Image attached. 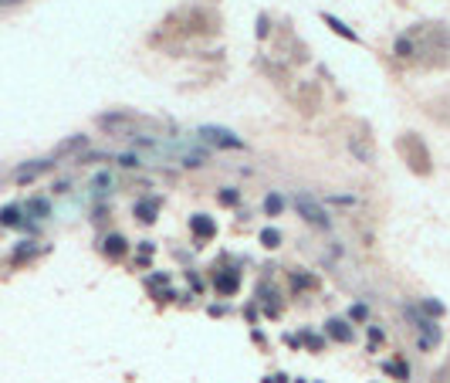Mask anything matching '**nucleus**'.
I'll use <instances>...</instances> for the list:
<instances>
[{
  "mask_svg": "<svg viewBox=\"0 0 450 383\" xmlns=\"http://www.w3.org/2000/svg\"><path fill=\"white\" fill-rule=\"evenodd\" d=\"M437 343H440V326L430 322V319H423V322H420V346H423V349H433Z\"/></svg>",
  "mask_w": 450,
  "mask_h": 383,
  "instance_id": "4",
  "label": "nucleus"
},
{
  "mask_svg": "<svg viewBox=\"0 0 450 383\" xmlns=\"http://www.w3.org/2000/svg\"><path fill=\"white\" fill-rule=\"evenodd\" d=\"M91 187H95V190H98V187L105 190V187H112V176H108V173H95V180H91Z\"/></svg>",
  "mask_w": 450,
  "mask_h": 383,
  "instance_id": "17",
  "label": "nucleus"
},
{
  "mask_svg": "<svg viewBox=\"0 0 450 383\" xmlns=\"http://www.w3.org/2000/svg\"><path fill=\"white\" fill-rule=\"evenodd\" d=\"M0 224H3V228H17V224H24V221H20V207H14V204L3 207V211H0Z\"/></svg>",
  "mask_w": 450,
  "mask_h": 383,
  "instance_id": "5",
  "label": "nucleus"
},
{
  "mask_svg": "<svg viewBox=\"0 0 450 383\" xmlns=\"http://www.w3.org/2000/svg\"><path fill=\"white\" fill-rule=\"evenodd\" d=\"M220 204H237V190H224L220 193Z\"/></svg>",
  "mask_w": 450,
  "mask_h": 383,
  "instance_id": "19",
  "label": "nucleus"
},
{
  "mask_svg": "<svg viewBox=\"0 0 450 383\" xmlns=\"http://www.w3.org/2000/svg\"><path fill=\"white\" fill-rule=\"evenodd\" d=\"M122 251H126V241H122V237H115V234H112V237H108V241H105V254H108V258H119V254H122Z\"/></svg>",
  "mask_w": 450,
  "mask_h": 383,
  "instance_id": "9",
  "label": "nucleus"
},
{
  "mask_svg": "<svg viewBox=\"0 0 450 383\" xmlns=\"http://www.w3.org/2000/svg\"><path fill=\"white\" fill-rule=\"evenodd\" d=\"M190 228H193V234H200V237H203V234L210 237V234H214V221H207L203 214H197V217L190 221Z\"/></svg>",
  "mask_w": 450,
  "mask_h": 383,
  "instance_id": "6",
  "label": "nucleus"
},
{
  "mask_svg": "<svg viewBox=\"0 0 450 383\" xmlns=\"http://www.w3.org/2000/svg\"><path fill=\"white\" fill-rule=\"evenodd\" d=\"M217 288H220L224 295H227V292H234V288H237V278H230V275H224V278H217Z\"/></svg>",
  "mask_w": 450,
  "mask_h": 383,
  "instance_id": "15",
  "label": "nucleus"
},
{
  "mask_svg": "<svg viewBox=\"0 0 450 383\" xmlns=\"http://www.w3.org/2000/svg\"><path fill=\"white\" fill-rule=\"evenodd\" d=\"M85 143H88L85 136H75V139H68V143H61V146H58V153H72V150H81Z\"/></svg>",
  "mask_w": 450,
  "mask_h": 383,
  "instance_id": "13",
  "label": "nucleus"
},
{
  "mask_svg": "<svg viewBox=\"0 0 450 383\" xmlns=\"http://www.w3.org/2000/svg\"><path fill=\"white\" fill-rule=\"evenodd\" d=\"M328 332H332V336H339V339H352L349 322H339V319H332V322H328Z\"/></svg>",
  "mask_w": 450,
  "mask_h": 383,
  "instance_id": "10",
  "label": "nucleus"
},
{
  "mask_svg": "<svg viewBox=\"0 0 450 383\" xmlns=\"http://www.w3.org/2000/svg\"><path fill=\"white\" fill-rule=\"evenodd\" d=\"M396 55H399V58H410V55H413V44H410L406 38H399V41H396Z\"/></svg>",
  "mask_w": 450,
  "mask_h": 383,
  "instance_id": "16",
  "label": "nucleus"
},
{
  "mask_svg": "<svg viewBox=\"0 0 450 383\" xmlns=\"http://www.w3.org/2000/svg\"><path fill=\"white\" fill-rule=\"evenodd\" d=\"M261 241H264L268 248H278V241H281V234H278V230H271V228H268V230H261Z\"/></svg>",
  "mask_w": 450,
  "mask_h": 383,
  "instance_id": "14",
  "label": "nucleus"
},
{
  "mask_svg": "<svg viewBox=\"0 0 450 383\" xmlns=\"http://www.w3.org/2000/svg\"><path fill=\"white\" fill-rule=\"evenodd\" d=\"M200 136H203V143L220 146V150H240V146H244V143H240L230 129H220V126H203V129H200Z\"/></svg>",
  "mask_w": 450,
  "mask_h": 383,
  "instance_id": "2",
  "label": "nucleus"
},
{
  "mask_svg": "<svg viewBox=\"0 0 450 383\" xmlns=\"http://www.w3.org/2000/svg\"><path fill=\"white\" fill-rule=\"evenodd\" d=\"M295 207H298V214H301V217H305L308 224H315V228H322V230H325L328 224H332V221H328V214L322 211V204H315V200H311L308 193H298V197H295Z\"/></svg>",
  "mask_w": 450,
  "mask_h": 383,
  "instance_id": "1",
  "label": "nucleus"
},
{
  "mask_svg": "<svg viewBox=\"0 0 450 383\" xmlns=\"http://www.w3.org/2000/svg\"><path fill=\"white\" fill-rule=\"evenodd\" d=\"M325 24H332V31H335V34H342V38H349V41H359V38H356V34H352V31H349V27H345V24H342L339 17L325 14Z\"/></svg>",
  "mask_w": 450,
  "mask_h": 383,
  "instance_id": "7",
  "label": "nucleus"
},
{
  "mask_svg": "<svg viewBox=\"0 0 450 383\" xmlns=\"http://www.w3.org/2000/svg\"><path fill=\"white\" fill-rule=\"evenodd\" d=\"M264 207H268V214H271V217H278V214H281V207H285V200H281L278 193H268Z\"/></svg>",
  "mask_w": 450,
  "mask_h": 383,
  "instance_id": "12",
  "label": "nucleus"
},
{
  "mask_svg": "<svg viewBox=\"0 0 450 383\" xmlns=\"http://www.w3.org/2000/svg\"><path fill=\"white\" fill-rule=\"evenodd\" d=\"M48 170H51V159H34V163L20 166V170L14 173V180H17V183H31L34 176H41V173H48Z\"/></svg>",
  "mask_w": 450,
  "mask_h": 383,
  "instance_id": "3",
  "label": "nucleus"
},
{
  "mask_svg": "<svg viewBox=\"0 0 450 383\" xmlns=\"http://www.w3.org/2000/svg\"><path fill=\"white\" fill-rule=\"evenodd\" d=\"M423 306H427V312H433V315H440V312H444V306H440V302H423Z\"/></svg>",
  "mask_w": 450,
  "mask_h": 383,
  "instance_id": "20",
  "label": "nucleus"
},
{
  "mask_svg": "<svg viewBox=\"0 0 450 383\" xmlns=\"http://www.w3.org/2000/svg\"><path fill=\"white\" fill-rule=\"evenodd\" d=\"M31 254H34V244H24V248L14 251V261H24V258H31Z\"/></svg>",
  "mask_w": 450,
  "mask_h": 383,
  "instance_id": "18",
  "label": "nucleus"
},
{
  "mask_svg": "<svg viewBox=\"0 0 450 383\" xmlns=\"http://www.w3.org/2000/svg\"><path fill=\"white\" fill-rule=\"evenodd\" d=\"M136 217H139V221H152V217H156V204L139 200V204H136Z\"/></svg>",
  "mask_w": 450,
  "mask_h": 383,
  "instance_id": "11",
  "label": "nucleus"
},
{
  "mask_svg": "<svg viewBox=\"0 0 450 383\" xmlns=\"http://www.w3.org/2000/svg\"><path fill=\"white\" fill-rule=\"evenodd\" d=\"M27 211H31L34 217H48V214H51V204H48V200H41V197H34V200L27 204Z\"/></svg>",
  "mask_w": 450,
  "mask_h": 383,
  "instance_id": "8",
  "label": "nucleus"
},
{
  "mask_svg": "<svg viewBox=\"0 0 450 383\" xmlns=\"http://www.w3.org/2000/svg\"><path fill=\"white\" fill-rule=\"evenodd\" d=\"M7 3H10V0H7Z\"/></svg>",
  "mask_w": 450,
  "mask_h": 383,
  "instance_id": "21",
  "label": "nucleus"
}]
</instances>
